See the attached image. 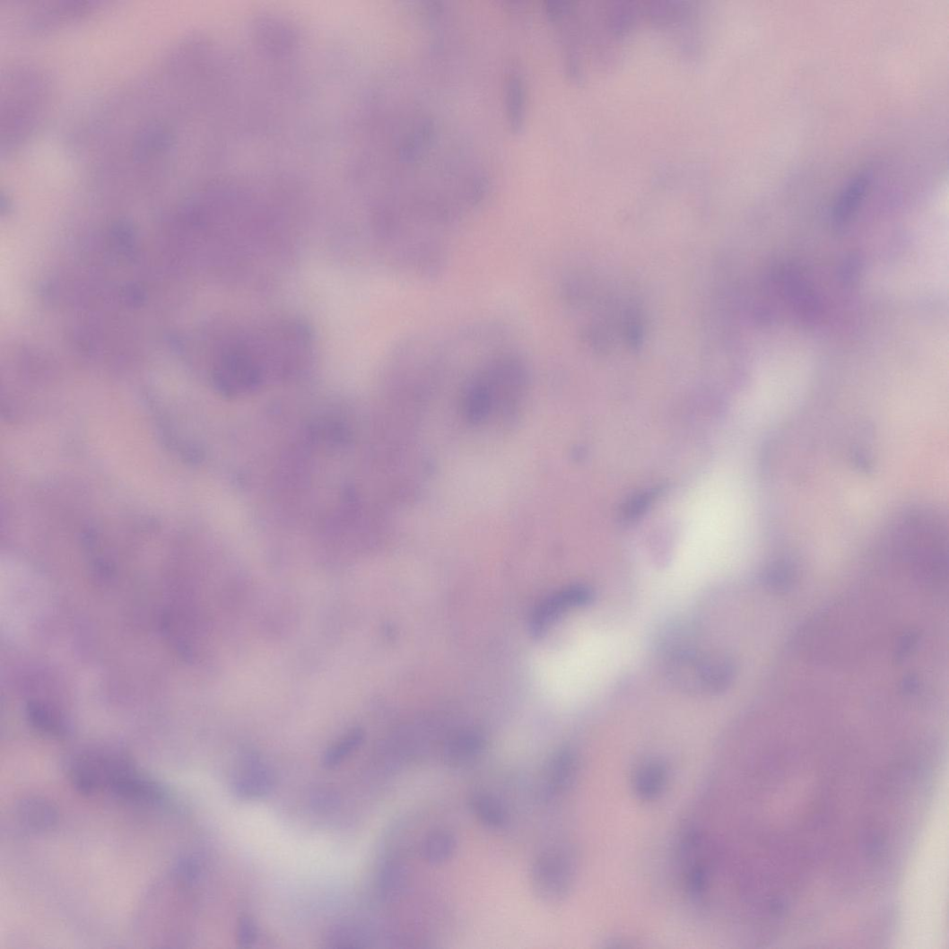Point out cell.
Returning a JSON list of instances; mask_svg holds the SVG:
<instances>
[{"mask_svg":"<svg viewBox=\"0 0 949 949\" xmlns=\"http://www.w3.org/2000/svg\"><path fill=\"white\" fill-rule=\"evenodd\" d=\"M474 816L486 827L501 829L509 821V814L504 804L489 794L474 795L469 802Z\"/></svg>","mask_w":949,"mask_h":949,"instance_id":"obj_11","label":"cell"},{"mask_svg":"<svg viewBox=\"0 0 949 949\" xmlns=\"http://www.w3.org/2000/svg\"><path fill=\"white\" fill-rule=\"evenodd\" d=\"M131 762L122 753L91 751L80 753L68 766V777L75 790L87 797L108 792L118 776Z\"/></svg>","mask_w":949,"mask_h":949,"instance_id":"obj_1","label":"cell"},{"mask_svg":"<svg viewBox=\"0 0 949 949\" xmlns=\"http://www.w3.org/2000/svg\"><path fill=\"white\" fill-rule=\"evenodd\" d=\"M530 880L536 896L544 901L565 899L574 880L573 858L567 849H549L536 857L530 869Z\"/></svg>","mask_w":949,"mask_h":949,"instance_id":"obj_2","label":"cell"},{"mask_svg":"<svg viewBox=\"0 0 949 949\" xmlns=\"http://www.w3.org/2000/svg\"><path fill=\"white\" fill-rule=\"evenodd\" d=\"M592 591L584 586L576 585L557 592L543 601L530 621V631L535 636L544 635L548 628L573 607L591 603Z\"/></svg>","mask_w":949,"mask_h":949,"instance_id":"obj_3","label":"cell"},{"mask_svg":"<svg viewBox=\"0 0 949 949\" xmlns=\"http://www.w3.org/2000/svg\"><path fill=\"white\" fill-rule=\"evenodd\" d=\"M408 872L405 865L392 860L385 863L378 877V889L383 901L399 900L406 890Z\"/></svg>","mask_w":949,"mask_h":949,"instance_id":"obj_10","label":"cell"},{"mask_svg":"<svg viewBox=\"0 0 949 949\" xmlns=\"http://www.w3.org/2000/svg\"><path fill=\"white\" fill-rule=\"evenodd\" d=\"M457 849L456 835L445 829L430 832L422 842V855L431 864H442L450 860Z\"/></svg>","mask_w":949,"mask_h":949,"instance_id":"obj_12","label":"cell"},{"mask_svg":"<svg viewBox=\"0 0 949 949\" xmlns=\"http://www.w3.org/2000/svg\"><path fill=\"white\" fill-rule=\"evenodd\" d=\"M667 771L659 762L651 761L641 764L632 778L635 795L647 802L658 799L667 785Z\"/></svg>","mask_w":949,"mask_h":949,"instance_id":"obj_8","label":"cell"},{"mask_svg":"<svg viewBox=\"0 0 949 949\" xmlns=\"http://www.w3.org/2000/svg\"><path fill=\"white\" fill-rule=\"evenodd\" d=\"M13 816L22 831L31 833L50 831L59 821L57 807L39 797H28L16 802Z\"/></svg>","mask_w":949,"mask_h":949,"instance_id":"obj_4","label":"cell"},{"mask_svg":"<svg viewBox=\"0 0 949 949\" xmlns=\"http://www.w3.org/2000/svg\"><path fill=\"white\" fill-rule=\"evenodd\" d=\"M28 716L39 731L53 736H64L66 734L65 724L60 716L40 704H31L28 708Z\"/></svg>","mask_w":949,"mask_h":949,"instance_id":"obj_16","label":"cell"},{"mask_svg":"<svg viewBox=\"0 0 949 949\" xmlns=\"http://www.w3.org/2000/svg\"><path fill=\"white\" fill-rule=\"evenodd\" d=\"M786 293L799 316L813 320L819 312V301L814 292L801 279L797 273L785 270L781 274Z\"/></svg>","mask_w":949,"mask_h":949,"instance_id":"obj_9","label":"cell"},{"mask_svg":"<svg viewBox=\"0 0 949 949\" xmlns=\"http://www.w3.org/2000/svg\"><path fill=\"white\" fill-rule=\"evenodd\" d=\"M275 785L272 771L256 758H248L233 781L236 796L242 799H258L269 795Z\"/></svg>","mask_w":949,"mask_h":949,"instance_id":"obj_5","label":"cell"},{"mask_svg":"<svg viewBox=\"0 0 949 949\" xmlns=\"http://www.w3.org/2000/svg\"><path fill=\"white\" fill-rule=\"evenodd\" d=\"M508 113L511 126L518 130L525 118V87L521 74L516 70L509 77Z\"/></svg>","mask_w":949,"mask_h":949,"instance_id":"obj_14","label":"cell"},{"mask_svg":"<svg viewBox=\"0 0 949 949\" xmlns=\"http://www.w3.org/2000/svg\"><path fill=\"white\" fill-rule=\"evenodd\" d=\"M483 747V740L474 735H465L454 739L446 749V757L454 765H463L476 759Z\"/></svg>","mask_w":949,"mask_h":949,"instance_id":"obj_15","label":"cell"},{"mask_svg":"<svg viewBox=\"0 0 949 949\" xmlns=\"http://www.w3.org/2000/svg\"><path fill=\"white\" fill-rule=\"evenodd\" d=\"M258 938V928L253 919L243 916L239 919L237 928L238 943L242 947L253 945Z\"/></svg>","mask_w":949,"mask_h":949,"instance_id":"obj_18","label":"cell"},{"mask_svg":"<svg viewBox=\"0 0 949 949\" xmlns=\"http://www.w3.org/2000/svg\"><path fill=\"white\" fill-rule=\"evenodd\" d=\"M873 177V170H863L846 187L832 213V224L837 231L843 230L857 213L871 187Z\"/></svg>","mask_w":949,"mask_h":949,"instance_id":"obj_6","label":"cell"},{"mask_svg":"<svg viewBox=\"0 0 949 949\" xmlns=\"http://www.w3.org/2000/svg\"><path fill=\"white\" fill-rule=\"evenodd\" d=\"M314 806L319 809L321 812H329L330 809L336 807L338 804V798L335 794L328 790H320L315 794L313 798Z\"/></svg>","mask_w":949,"mask_h":949,"instance_id":"obj_19","label":"cell"},{"mask_svg":"<svg viewBox=\"0 0 949 949\" xmlns=\"http://www.w3.org/2000/svg\"><path fill=\"white\" fill-rule=\"evenodd\" d=\"M579 762L575 753L568 748L554 753L546 769L547 787L553 794L563 795L576 783Z\"/></svg>","mask_w":949,"mask_h":949,"instance_id":"obj_7","label":"cell"},{"mask_svg":"<svg viewBox=\"0 0 949 949\" xmlns=\"http://www.w3.org/2000/svg\"><path fill=\"white\" fill-rule=\"evenodd\" d=\"M371 935L359 926L345 924L334 927L327 936V943L334 948H361L371 943Z\"/></svg>","mask_w":949,"mask_h":949,"instance_id":"obj_13","label":"cell"},{"mask_svg":"<svg viewBox=\"0 0 949 949\" xmlns=\"http://www.w3.org/2000/svg\"><path fill=\"white\" fill-rule=\"evenodd\" d=\"M362 739H364V735L361 731L351 732L326 752L323 765L326 769L336 768L361 744Z\"/></svg>","mask_w":949,"mask_h":949,"instance_id":"obj_17","label":"cell"}]
</instances>
